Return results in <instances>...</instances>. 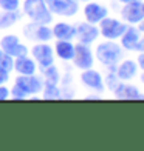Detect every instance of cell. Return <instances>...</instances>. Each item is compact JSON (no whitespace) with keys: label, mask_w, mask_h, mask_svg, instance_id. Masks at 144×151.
Here are the masks:
<instances>
[{"label":"cell","mask_w":144,"mask_h":151,"mask_svg":"<svg viewBox=\"0 0 144 151\" xmlns=\"http://www.w3.org/2000/svg\"><path fill=\"white\" fill-rule=\"evenodd\" d=\"M44 88V80L36 74H30V76H23L19 74V77L14 82V86L9 93L11 99L16 100H23L26 97H31L33 94H37L42 91Z\"/></svg>","instance_id":"1"},{"label":"cell","mask_w":144,"mask_h":151,"mask_svg":"<svg viewBox=\"0 0 144 151\" xmlns=\"http://www.w3.org/2000/svg\"><path fill=\"white\" fill-rule=\"evenodd\" d=\"M95 56L104 66L115 70V66L124 57V50H122L121 45H118L113 40H107V42H102L96 46Z\"/></svg>","instance_id":"2"},{"label":"cell","mask_w":144,"mask_h":151,"mask_svg":"<svg viewBox=\"0 0 144 151\" xmlns=\"http://www.w3.org/2000/svg\"><path fill=\"white\" fill-rule=\"evenodd\" d=\"M23 14L28 16L31 22L50 25L53 22V14L48 9L45 0H25Z\"/></svg>","instance_id":"3"},{"label":"cell","mask_w":144,"mask_h":151,"mask_svg":"<svg viewBox=\"0 0 144 151\" xmlns=\"http://www.w3.org/2000/svg\"><path fill=\"white\" fill-rule=\"evenodd\" d=\"M98 29L99 34L102 37H105L107 40H116L122 36V32L127 29V23L126 22H121L118 19H113V17H104L98 23Z\"/></svg>","instance_id":"4"},{"label":"cell","mask_w":144,"mask_h":151,"mask_svg":"<svg viewBox=\"0 0 144 151\" xmlns=\"http://www.w3.org/2000/svg\"><path fill=\"white\" fill-rule=\"evenodd\" d=\"M23 36L26 40H31L34 43L39 42H48L53 39V31L48 25L45 23H37V22H31L28 25L23 26Z\"/></svg>","instance_id":"5"},{"label":"cell","mask_w":144,"mask_h":151,"mask_svg":"<svg viewBox=\"0 0 144 151\" xmlns=\"http://www.w3.org/2000/svg\"><path fill=\"white\" fill-rule=\"evenodd\" d=\"M71 62H73V65L81 71L88 70V68H93L95 56H93V51L90 50V45L78 42V45H74V56H73Z\"/></svg>","instance_id":"6"},{"label":"cell","mask_w":144,"mask_h":151,"mask_svg":"<svg viewBox=\"0 0 144 151\" xmlns=\"http://www.w3.org/2000/svg\"><path fill=\"white\" fill-rule=\"evenodd\" d=\"M0 50L8 52L12 57H22L28 54V46L20 42V39L16 34H6L0 39Z\"/></svg>","instance_id":"7"},{"label":"cell","mask_w":144,"mask_h":151,"mask_svg":"<svg viewBox=\"0 0 144 151\" xmlns=\"http://www.w3.org/2000/svg\"><path fill=\"white\" fill-rule=\"evenodd\" d=\"M31 54L33 59L36 60V63L40 66V70L50 66L54 63V51L53 46L48 45L47 42H39L31 48Z\"/></svg>","instance_id":"8"},{"label":"cell","mask_w":144,"mask_h":151,"mask_svg":"<svg viewBox=\"0 0 144 151\" xmlns=\"http://www.w3.org/2000/svg\"><path fill=\"white\" fill-rule=\"evenodd\" d=\"M51 14L62 16V17H73L79 11V5L74 0H45Z\"/></svg>","instance_id":"9"},{"label":"cell","mask_w":144,"mask_h":151,"mask_svg":"<svg viewBox=\"0 0 144 151\" xmlns=\"http://www.w3.org/2000/svg\"><path fill=\"white\" fill-rule=\"evenodd\" d=\"M121 17L129 25H138L144 20V2L136 0L132 3H126L121 9Z\"/></svg>","instance_id":"10"},{"label":"cell","mask_w":144,"mask_h":151,"mask_svg":"<svg viewBox=\"0 0 144 151\" xmlns=\"http://www.w3.org/2000/svg\"><path fill=\"white\" fill-rule=\"evenodd\" d=\"M81 83L92 91L102 93L105 90V83H104V79H102L101 73L93 70V68H88V70H84L81 73Z\"/></svg>","instance_id":"11"},{"label":"cell","mask_w":144,"mask_h":151,"mask_svg":"<svg viewBox=\"0 0 144 151\" xmlns=\"http://www.w3.org/2000/svg\"><path fill=\"white\" fill-rule=\"evenodd\" d=\"M99 37V29L98 26L88 22H81L76 26V39L78 42L85 43V45H92L95 40H98Z\"/></svg>","instance_id":"12"},{"label":"cell","mask_w":144,"mask_h":151,"mask_svg":"<svg viewBox=\"0 0 144 151\" xmlns=\"http://www.w3.org/2000/svg\"><path fill=\"white\" fill-rule=\"evenodd\" d=\"M108 16V9L107 6L104 5H99V3H95V2H88L84 6V17H85V22L88 23H93V25H98L99 22L104 17Z\"/></svg>","instance_id":"13"},{"label":"cell","mask_w":144,"mask_h":151,"mask_svg":"<svg viewBox=\"0 0 144 151\" xmlns=\"http://www.w3.org/2000/svg\"><path fill=\"white\" fill-rule=\"evenodd\" d=\"M121 39V46L122 50H127V51H138V46H140V40H141V32L138 28L135 26H127V29L122 32Z\"/></svg>","instance_id":"14"},{"label":"cell","mask_w":144,"mask_h":151,"mask_svg":"<svg viewBox=\"0 0 144 151\" xmlns=\"http://www.w3.org/2000/svg\"><path fill=\"white\" fill-rule=\"evenodd\" d=\"M138 74V63L132 59H124L116 68V76L121 82H129L136 77Z\"/></svg>","instance_id":"15"},{"label":"cell","mask_w":144,"mask_h":151,"mask_svg":"<svg viewBox=\"0 0 144 151\" xmlns=\"http://www.w3.org/2000/svg\"><path fill=\"white\" fill-rule=\"evenodd\" d=\"M113 94H115L116 99H129V100H136V99L143 97L138 88L135 85L127 83V82H119V83L115 86Z\"/></svg>","instance_id":"16"},{"label":"cell","mask_w":144,"mask_h":151,"mask_svg":"<svg viewBox=\"0 0 144 151\" xmlns=\"http://www.w3.org/2000/svg\"><path fill=\"white\" fill-rule=\"evenodd\" d=\"M12 70H16L17 74H23V76L36 74L37 63L33 57H28V54H26V56L14 59V66H12Z\"/></svg>","instance_id":"17"},{"label":"cell","mask_w":144,"mask_h":151,"mask_svg":"<svg viewBox=\"0 0 144 151\" xmlns=\"http://www.w3.org/2000/svg\"><path fill=\"white\" fill-rule=\"evenodd\" d=\"M53 37H56L57 40H73L76 39V26L67 22H57L51 28Z\"/></svg>","instance_id":"18"},{"label":"cell","mask_w":144,"mask_h":151,"mask_svg":"<svg viewBox=\"0 0 144 151\" xmlns=\"http://www.w3.org/2000/svg\"><path fill=\"white\" fill-rule=\"evenodd\" d=\"M54 54L64 62H71L74 56V43L71 40H57L54 43Z\"/></svg>","instance_id":"19"},{"label":"cell","mask_w":144,"mask_h":151,"mask_svg":"<svg viewBox=\"0 0 144 151\" xmlns=\"http://www.w3.org/2000/svg\"><path fill=\"white\" fill-rule=\"evenodd\" d=\"M22 19V12L16 11H2L0 12V29H8L14 23H17Z\"/></svg>","instance_id":"20"},{"label":"cell","mask_w":144,"mask_h":151,"mask_svg":"<svg viewBox=\"0 0 144 151\" xmlns=\"http://www.w3.org/2000/svg\"><path fill=\"white\" fill-rule=\"evenodd\" d=\"M44 77H45V83H53V85H57L59 83V80H60V74H59V70L56 66L50 65V66H47L44 68Z\"/></svg>","instance_id":"21"},{"label":"cell","mask_w":144,"mask_h":151,"mask_svg":"<svg viewBox=\"0 0 144 151\" xmlns=\"http://www.w3.org/2000/svg\"><path fill=\"white\" fill-rule=\"evenodd\" d=\"M42 97H44V99H60V97H62V94H60V90L57 88V85L44 83Z\"/></svg>","instance_id":"22"},{"label":"cell","mask_w":144,"mask_h":151,"mask_svg":"<svg viewBox=\"0 0 144 151\" xmlns=\"http://www.w3.org/2000/svg\"><path fill=\"white\" fill-rule=\"evenodd\" d=\"M12 66H14V57L9 56L8 52H5V51L0 50V68H3V70L11 73Z\"/></svg>","instance_id":"23"},{"label":"cell","mask_w":144,"mask_h":151,"mask_svg":"<svg viewBox=\"0 0 144 151\" xmlns=\"http://www.w3.org/2000/svg\"><path fill=\"white\" fill-rule=\"evenodd\" d=\"M20 8V0H0L2 11H16Z\"/></svg>","instance_id":"24"},{"label":"cell","mask_w":144,"mask_h":151,"mask_svg":"<svg viewBox=\"0 0 144 151\" xmlns=\"http://www.w3.org/2000/svg\"><path fill=\"white\" fill-rule=\"evenodd\" d=\"M104 83L108 85V88H110L112 91L115 90V86L119 83V79H118V76H116L115 70H113V73H108V74H107V79L104 80Z\"/></svg>","instance_id":"25"},{"label":"cell","mask_w":144,"mask_h":151,"mask_svg":"<svg viewBox=\"0 0 144 151\" xmlns=\"http://www.w3.org/2000/svg\"><path fill=\"white\" fill-rule=\"evenodd\" d=\"M8 80H9V71L0 68V85H5Z\"/></svg>","instance_id":"26"},{"label":"cell","mask_w":144,"mask_h":151,"mask_svg":"<svg viewBox=\"0 0 144 151\" xmlns=\"http://www.w3.org/2000/svg\"><path fill=\"white\" fill-rule=\"evenodd\" d=\"M9 99V90L5 85H0V100Z\"/></svg>","instance_id":"27"},{"label":"cell","mask_w":144,"mask_h":151,"mask_svg":"<svg viewBox=\"0 0 144 151\" xmlns=\"http://www.w3.org/2000/svg\"><path fill=\"white\" fill-rule=\"evenodd\" d=\"M136 63H138V66L141 68V70L144 71V51L140 54V56H138V60H136Z\"/></svg>","instance_id":"28"},{"label":"cell","mask_w":144,"mask_h":151,"mask_svg":"<svg viewBox=\"0 0 144 151\" xmlns=\"http://www.w3.org/2000/svg\"><path fill=\"white\" fill-rule=\"evenodd\" d=\"M138 29H140V32L143 34V39H144V20H141V22L138 23Z\"/></svg>","instance_id":"29"},{"label":"cell","mask_w":144,"mask_h":151,"mask_svg":"<svg viewBox=\"0 0 144 151\" xmlns=\"http://www.w3.org/2000/svg\"><path fill=\"white\" fill-rule=\"evenodd\" d=\"M119 2L122 5H126V3H132V2H136V0H119Z\"/></svg>","instance_id":"30"},{"label":"cell","mask_w":144,"mask_h":151,"mask_svg":"<svg viewBox=\"0 0 144 151\" xmlns=\"http://www.w3.org/2000/svg\"><path fill=\"white\" fill-rule=\"evenodd\" d=\"M140 79H141V82L144 83V71H143V74H141V77H140Z\"/></svg>","instance_id":"31"},{"label":"cell","mask_w":144,"mask_h":151,"mask_svg":"<svg viewBox=\"0 0 144 151\" xmlns=\"http://www.w3.org/2000/svg\"><path fill=\"white\" fill-rule=\"evenodd\" d=\"M74 2H90V0H74Z\"/></svg>","instance_id":"32"}]
</instances>
